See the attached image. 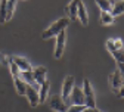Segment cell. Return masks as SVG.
I'll return each mask as SVG.
<instances>
[{"instance_id":"10","label":"cell","mask_w":124,"mask_h":112,"mask_svg":"<svg viewBox=\"0 0 124 112\" xmlns=\"http://www.w3.org/2000/svg\"><path fill=\"white\" fill-rule=\"evenodd\" d=\"M25 96L28 97L30 100V105L36 108L39 103H40V99H39V91L34 89V87H31V86H27V90H25Z\"/></svg>"},{"instance_id":"1","label":"cell","mask_w":124,"mask_h":112,"mask_svg":"<svg viewBox=\"0 0 124 112\" xmlns=\"http://www.w3.org/2000/svg\"><path fill=\"white\" fill-rule=\"evenodd\" d=\"M106 49L111 52V55L114 56L117 65H118V69L123 72V63H124V55H123V41L118 38V40H112L109 38L106 41Z\"/></svg>"},{"instance_id":"23","label":"cell","mask_w":124,"mask_h":112,"mask_svg":"<svg viewBox=\"0 0 124 112\" xmlns=\"http://www.w3.org/2000/svg\"><path fill=\"white\" fill-rule=\"evenodd\" d=\"M87 106L86 105H70L67 112H83Z\"/></svg>"},{"instance_id":"20","label":"cell","mask_w":124,"mask_h":112,"mask_svg":"<svg viewBox=\"0 0 124 112\" xmlns=\"http://www.w3.org/2000/svg\"><path fill=\"white\" fill-rule=\"evenodd\" d=\"M6 6H8V2L6 0H2L0 2V24L6 22Z\"/></svg>"},{"instance_id":"5","label":"cell","mask_w":124,"mask_h":112,"mask_svg":"<svg viewBox=\"0 0 124 112\" xmlns=\"http://www.w3.org/2000/svg\"><path fill=\"white\" fill-rule=\"evenodd\" d=\"M72 87H74V77L72 75H68L64 81V86H62V100H64L67 105H71L70 103V96H71V91H72Z\"/></svg>"},{"instance_id":"14","label":"cell","mask_w":124,"mask_h":112,"mask_svg":"<svg viewBox=\"0 0 124 112\" xmlns=\"http://www.w3.org/2000/svg\"><path fill=\"white\" fill-rule=\"evenodd\" d=\"M77 18L80 19V22L86 27L89 25V16H87V10L83 2H78V10H77Z\"/></svg>"},{"instance_id":"6","label":"cell","mask_w":124,"mask_h":112,"mask_svg":"<svg viewBox=\"0 0 124 112\" xmlns=\"http://www.w3.org/2000/svg\"><path fill=\"white\" fill-rule=\"evenodd\" d=\"M49 103H50V108L53 111H56V112H67L68 111V105L62 100V97H61V96H58V94L52 96Z\"/></svg>"},{"instance_id":"19","label":"cell","mask_w":124,"mask_h":112,"mask_svg":"<svg viewBox=\"0 0 124 112\" xmlns=\"http://www.w3.org/2000/svg\"><path fill=\"white\" fill-rule=\"evenodd\" d=\"M96 5L102 9V12L111 13V9H112V3H111V2H106V0H98Z\"/></svg>"},{"instance_id":"24","label":"cell","mask_w":124,"mask_h":112,"mask_svg":"<svg viewBox=\"0 0 124 112\" xmlns=\"http://www.w3.org/2000/svg\"><path fill=\"white\" fill-rule=\"evenodd\" d=\"M83 112H101V111H99L98 108H86Z\"/></svg>"},{"instance_id":"18","label":"cell","mask_w":124,"mask_h":112,"mask_svg":"<svg viewBox=\"0 0 124 112\" xmlns=\"http://www.w3.org/2000/svg\"><path fill=\"white\" fill-rule=\"evenodd\" d=\"M115 22V18H112L111 13H106V12H101V24L102 25H111Z\"/></svg>"},{"instance_id":"11","label":"cell","mask_w":124,"mask_h":112,"mask_svg":"<svg viewBox=\"0 0 124 112\" xmlns=\"http://www.w3.org/2000/svg\"><path fill=\"white\" fill-rule=\"evenodd\" d=\"M10 60L16 65L21 71H33V67L30 65V62L24 58H19V56H10Z\"/></svg>"},{"instance_id":"7","label":"cell","mask_w":124,"mask_h":112,"mask_svg":"<svg viewBox=\"0 0 124 112\" xmlns=\"http://www.w3.org/2000/svg\"><path fill=\"white\" fill-rule=\"evenodd\" d=\"M70 103L72 105H86V100H84V94H83V90L80 87H72V91H71V96H70Z\"/></svg>"},{"instance_id":"2","label":"cell","mask_w":124,"mask_h":112,"mask_svg":"<svg viewBox=\"0 0 124 112\" xmlns=\"http://www.w3.org/2000/svg\"><path fill=\"white\" fill-rule=\"evenodd\" d=\"M70 24V19L68 18H59L56 22H53L47 30L41 34V37L46 40V38H50V37H55V36H59V33L65 31V28L68 27Z\"/></svg>"},{"instance_id":"16","label":"cell","mask_w":124,"mask_h":112,"mask_svg":"<svg viewBox=\"0 0 124 112\" xmlns=\"http://www.w3.org/2000/svg\"><path fill=\"white\" fill-rule=\"evenodd\" d=\"M124 2H115L112 3V9H111V15H112V18H117V16H121L123 12H124Z\"/></svg>"},{"instance_id":"8","label":"cell","mask_w":124,"mask_h":112,"mask_svg":"<svg viewBox=\"0 0 124 112\" xmlns=\"http://www.w3.org/2000/svg\"><path fill=\"white\" fill-rule=\"evenodd\" d=\"M19 78L22 80V81H24L27 86L34 87L37 91L40 90V86L36 83V80H34V77H33V71H21V75H19Z\"/></svg>"},{"instance_id":"12","label":"cell","mask_w":124,"mask_h":112,"mask_svg":"<svg viewBox=\"0 0 124 112\" xmlns=\"http://www.w3.org/2000/svg\"><path fill=\"white\" fill-rule=\"evenodd\" d=\"M46 74H47V69L44 67H37L36 69H33V77L39 86H41L46 81Z\"/></svg>"},{"instance_id":"3","label":"cell","mask_w":124,"mask_h":112,"mask_svg":"<svg viewBox=\"0 0 124 112\" xmlns=\"http://www.w3.org/2000/svg\"><path fill=\"white\" fill-rule=\"evenodd\" d=\"M109 84H111L112 91L117 96L123 97V72L120 69H115L111 74V77H109Z\"/></svg>"},{"instance_id":"15","label":"cell","mask_w":124,"mask_h":112,"mask_svg":"<svg viewBox=\"0 0 124 112\" xmlns=\"http://www.w3.org/2000/svg\"><path fill=\"white\" fill-rule=\"evenodd\" d=\"M49 87H50V83L46 80V81L40 86V90H39V99H40V103L46 102L47 99V91H49Z\"/></svg>"},{"instance_id":"17","label":"cell","mask_w":124,"mask_h":112,"mask_svg":"<svg viewBox=\"0 0 124 112\" xmlns=\"http://www.w3.org/2000/svg\"><path fill=\"white\" fill-rule=\"evenodd\" d=\"M13 81H15V87H16L18 94L24 96V94H25V90H27V84L22 81V80H21L19 77H18V78H13Z\"/></svg>"},{"instance_id":"9","label":"cell","mask_w":124,"mask_h":112,"mask_svg":"<svg viewBox=\"0 0 124 112\" xmlns=\"http://www.w3.org/2000/svg\"><path fill=\"white\" fill-rule=\"evenodd\" d=\"M64 49H65V31H62V33H59L58 40H56V47H55V58L56 59L62 58Z\"/></svg>"},{"instance_id":"4","label":"cell","mask_w":124,"mask_h":112,"mask_svg":"<svg viewBox=\"0 0 124 112\" xmlns=\"http://www.w3.org/2000/svg\"><path fill=\"white\" fill-rule=\"evenodd\" d=\"M83 94H84V100H86V106L87 108H96L95 106V93H93L92 84L87 78L83 80Z\"/></svg>"},{"instance_id":"22","label":"cell","mask_w":124,"mask_h":112,"mask_svg":"<svg viewBox=\"0 0 124 112\" xmlns=\"http://www.w3.org/2000/svg\"><path fill=\"white\" fill-rule=\"evenodd\" d=\"M8 65H9V68H10V72H12L13 78H18V77L21 75V69H19V68L15 65L12 60H10V58H9V63H8Z\"/></svg>"},{"instance_id":"21","label":"cell","mask_w":124,"mask_h":112,"mask_svg":"<svg viewBox=\"0 0 124 112\" xmlns=\"http://www.w3.org/2000/svg\"><path fill=\"white\" fill-rule=\"evenodd\" d=\"M15 6H16V0H9V2H8V6H6V19L12 18V13L15 10Z\"/></svg>"},{"instance_id":"13","label":"cell","mask_w":124,"mask_h":112,"mask_svg":"<svg viewBox=\"0 0 124 112\" xmlns=\"http://www.w3.org/2000/svg\"><path fill=\"white\" fill-rule=\"evenodd\" d=\"M77 10H78V0H74V2L68 3V6L65 7V12L68 15L70 21H75L77 19Z\"/></svg>"}]
</instances>
